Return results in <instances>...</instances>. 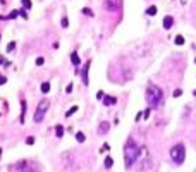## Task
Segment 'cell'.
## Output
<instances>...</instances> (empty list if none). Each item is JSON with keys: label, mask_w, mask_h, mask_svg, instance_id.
Wrapping results in <instances>:
<instances>
[{"label": "cell", "mask_w": 196, "mask_h": 172, "mask_svg": "<svg viewBox=\"0 0 196 172\" xmlns=\"http://www.w3.org/2000/svg\"><path fill=\"white\" fill-rule=\"evenodd\" d=\"M146 102H148L150 109H158L164 103V91L153 83H150L146 86Z\"/></svg>", "instance_id": "cell-1"}, {"label": "cell", "mask_w": 196, "mask_h": 172, "mask_svg": "<svg viewBox=\"0 0 196 172\" xmlns=\"http://www.w3.org/2000/svg\"><path fill=\"white\" fill-rule=\"evenodd\" d=\"M139 157V146L134 140H127L126 146H124V162H126V169H131L133 164L138 160Z\"/></svg>", "instance_id": "cell-2"}, {"label": "cell", "mask_w": 196, "mask_h": 172, "mask_svg": "<svg viewBox=\"0 0 196 172\" xmlns=\"http://www.w3.org/2000/svg\"><path fill=\"white\" fill-rule=\"evenodd\" d=\"M170 159L174 160L176 165H181V164L184 162V159H186V148H184L183 143L172 146V150H170Z\"/></svg>", "instance_id": "cell-3"}, {"label": "cell", "mask_w": 196, "mask_h": 172, "mask_svg": "<svg viewBox=\"0 0 196 172\" xmlns=\"http://www.w3.org/2000/svg\"><path fill=\"white\" fill-rule=\"evenodd\" d=\"M48 107H50V102H48L46 98H43V100L38 103V107H36V112H34V117H33L34 122H41V121H43V117H45Z\"/></svg>", "instance_id": "cell-4"}, {"label": "cell", "mask_w": 196, "mask_h": 172, "mask_svg": "<svg viewBox=\"0 0 196 172\" xmlns=\"http://www.w3.org/2000/svg\"><path fill=\"white\" fill-rule=\"evenodd\" d=\"M17 169L22 171V172H38V167L33 165V164H29V162H21V164H17Z\"/></svg>", "instance_id": "cell-5"}, {"label": "cell", "mask_w": 196, "mask_h": 172, "mask_svg": "<svg viewBox=\"0 0 196 172\" xmlns=\"http://www.w3.org/2000/svg\"><path fill=\"white\" fill-rule=\"evenodd\" d=\"M90 67H91V60H88L86 65L83 67V83L84 84H88V71H90Z\"/></svg>", "instance_id": "cell-6"}, {"label": "cell", "mask_w": 196, "mask_h": 172, "mask_svg": "<svg viewBox=\"0 0 196 172\" xmlns=\"http://www.w3.org/2000/svg\"><path fill=\"white\" fill-rule=\"evenodd\" d=\"M172 26H174V17L172 16H165L164 17V28L165 29H170Z\"/></svg>", "instance_id": "cell-7"}, {"label": "cell", "mask_w": 196, "mask_h": 172, "mask_svg": "<svg viewBox=\"0 0 196 172\" xmlns=\"http://www.w3.org/2000/svg\"><path fill=\"white\" fill-rule=\"evenodd\" d=\"M115 103H117V98H115V96H110V95L103 96V105L110 107V105H115Z\"/></svg>", "instance_id": "cell-8"}, {"label": "cell", "mask_w": 196, "mask_h": 172, "mask_svg": "<svg viewBox=\"0 0 196 172\" xmlns=\"http://www.w3.org/2000/svg\"><path fill=\"white\" fill-rule=\"evenodd\" d=\"M19 121H21V124H24V121H26V102L24 100H21V117H19Z\"/></svg>", "instance_id": "cell-9"}, {"label": "cell", "mask_w": 196, "mask_h": 172, "mask_svg": "<svg viewBox=\"0 0 196 172\" xmlns=\"http://www.w3.org/2000/svg\"><path fill=\"white\" fill-rule=\"evenodd\" d=\"M71 62H72L76 67H79V64H81V59H79L77 52H72V53H71Z\"/></svg>", "instance_id": "cell-10"}, {"label": "cell", "mask_w": 196, "mask_h": 172, "mask_svg": "<svg viewBox=\"0 0 196 172\" xmlns=\"http://www.w3.org/2000/svg\"><path fill=\"white\" fill-rule=\"evenodd\" d=\"M108 127H110V126H108V122H102V124H100V127H98V133H100V134H105V133L108 131Z\"/></svg>", "instance_id": "cell-11"}, {"label": "cell", "mask_w": 196, "mask_h": 172, "mask_svg": "<svg viewBox=\"0 0 196 172\" xmlns=\"http://www.w3.org/2000/svg\"><path fill=\"white\" fill-rule=\"evenodd\" d=\"M103 165H105V169H112V165H114V160H112V157H105V162H103Z\"/></svg>", "instance_id": "cell-12"}, {"label": "cell", "mask_w": 196, "mask_h": 172, "mask_svg": "<svg viewBox=\"0 0 196 172\" xmlns=\"http://www.w3.org/2000/svg\"><path fill=\"white\" fill-rule=\"evenodd\" d=\"M55 134H57V138H62V136H64V126L59 124V126L55 127Z\"/></svg>", "instance_id": "cell-13"}, {"label": "cell", "mask_w": 196, "mask_h": 172, "mask_svg": "<svg viewBox=\"0 0 196 172\" xmlns=\"http://www.w3.org/2000/svg\"><path fill=\"white\" fill-rule=\"evenodd\" d=\"M146 14H148V16H155V14H157V7H155V5H150V7L146 9Z\"/></svg>", "instance_id": "cell-14"}, {"label": "cell", "mask_w": 196, "mask_h": 172, "mask_svg": "<svg viewBox=\"0 0 196 172\" xmlns=\"http://www.w3.org/2000/svg\"><path fill=\"white\" fill-rule=\"evenodd\" d=\"M174 43H176V45H184V36H183V34H177L176 40H174Z\"/></svg>", "instance_id": "cell-15"}, {"label": "cell", "mask_w": 196, "mask_h": 172, "mask_svg": "<svg viewBox=\"0 0 196 172\" xmlns=\"http://www.w3.org/2000/svg\"><path fill=\"white\" fill-rule=\"evenodd\" d=\"M41 93H48L50 91V83H41Z\"/></svg>", "instance_id": "cell-16"}, {"label": "cell", "mask_w": 196, "mask_h": 172, "mask_svg": "<svg viewBox=\"0 0 196 172\" xmlns=\"http://www.w3.org/2000/svg\"><path fill=\"white\" fill-rule=\"evenodd\" d=\"M74 112H77V107H76V105H74V107H71V109L67 110V114H65V117H71V115H72Z\"/></svg>", "instance_id": "cell-17"}, {"label": "cell", "mask_w": 196, "mask_h": 172, "mask_svg": "<svg viewBox=\"0 0 196 172\" xmlns=\"http://www.w3.org/2000/svg\"><path fill=\"white\" fill-rule=\"evenodd\" d=\"M76 140H77L79 143H84V140H86V136H84L83 133H77V134H76Z\"/></svg>", "instance_id": "cell-18"}, {"label": "cell", "mask_w": 196, "mask_h": 172, "mask_svg": "<svg viewBox=\"0 0 196 172\" xmlns=\"http://www.w3.org/2000/svg\"><path fill=\"white\" fill-rule=\"evenodd\" d=\"M83 14H84V16H88V17H91V16H93V10H91V9H88V7H84V9H83Z\"/></svg>", "instance_id": "cell-19"}, {"label": "cell", "mask_w": 196, "mask_h": 172, "mask_svg": "<svg viewBox=\"0 0 196 172\" xmlns=\"http://www.w3.org/2000/svg\"><path fill=\"white\" fill-rule=\"evenodd\" d=\"M22 7L28 10V9H31V0H22Z\"/></svg>", "instance_id": "cell-20"}, {"label": "cell", "mask_w": 196, "mask_h": 172, "mask_svg": "<svg viewBox=\"0 0 196 172\" xmlns=\"http://www.w3.org/2000/svg\"><path fill=\"white\" fill-rule=\"evenodd\" d=\"M60 24H62V28H67V26H69V19H67V17H62Z\"/></svg>", "instance_id": "cell-21"}, {"label": "cell", "mask_w": 196, "mask_h": 172, "mask_svg": "<svg viewBox=\"0 0 196 172\" xmlns=\"http://www.w3.org/2000/svg\"><path fill=\"white\" fill-rule=\"evenodd\" d=\"M19 16V10H12L10 14H9V19H14V17H17Z\"/></svg>", "instance_id": "cell-22"}, {"label": "cell", "mask_w": 196, "mask_h": 172, "mask_svg": "<svg viewBox=\"0 0 196 172\" xmlns=\"http://www.w3.org/2000/svg\"><path fill=\"white\" fill-rule=\"evenodd\" d=\"M19 16H22L24 19H28V10H26V9H21V10H19Z\"/></svg>", "instance_id": "cell-23"}, {"label": "cell", "mask_w": 196, "mask_h": 172, "mask_svg": "<svg viewBox=\"0 0 196 172\" xmlns=\"http://www.w3.org/2000/svg\"><path fill=\"white\" fill-rule=\"evenodd\" d=\"M14 48H15V43H14V41H10V43L7 45V52H12Z\"/></svg>", "instance_id": "cell-24"}, {"label": "cell", "mask_w": 196, "mask_h": 172, "mask_svg": "<svg viewBox=\"0 0 196 172\" xmlns=\"http://www.w3.org/2000/svg\"><path fill=\"white\" fill-rule=\"evenodd\" d=\"M172 95H174V98H177V96H181V95H183V90H179V88H177V90H174V93H172Z\"/></svg>", "instance_id": "cell-25"}, {"label": "cell", "mask_w": 196, "mask_h": 172, "mask_svg": "<svg viewBox=\"0 0 196 172\" xmlns=\"http://www.w3.org/2000/svg\"><path fill=\"white\" fill-rule=\"evenodd\" d=\"M43 62H45V59H43V57H38V59H36V65H41Z\"/></svg>", "instance_id": "cell-26"}, {"label": "cell", "mask_w": 196, "mask_h": 172, "mask_svg": "<svg viewBox=\"0 0 196 172\" xmlns=\"http://www.w3.org/2000/svg\"><path fill=\"white\" fill-rule=\"evenodd\" d=\"M26 143H28V145H33V143H34V138H33V136H28Z\"/></svg>", "instance_id": "cell-27"}, {"label": "cell", "mask_w": 196, "mask_h": 172, "mask_svg": "<svg viewBox=\"0 0 196 172\" xmlns=\"http://www.w3.org/2000/svg\"><path fill=\"white\" fill-rule=\"evenodd\" d=\"M96 98H98V100H103V91H102V90L96 93Z\"/></svg>", "instance_id": "cell-28"}, {"label": "cell", "mask_w": 196, "mask_h": 172, "mask_svg": "<svg viewBox=\"0 0 196 172\" xmlns=\"http://www.w3.org/2000/svg\"><path fill=\"white\" fill-rule=\"evenodd\" d=\"M143 117H145V119H148V117H150V109H146V110L143 112Z\"/></svg>", "instance_id": "cell-29"}, {"label": "cell", "mask_w": 196, "mask_h": 172, "mask_svg": "<svg viewBox=\"0 0 196 172\" xmlns=\"http://www.w3.org/2000/svg\"><path fill=\"white\" fill-rule=\"evenodd\" d=\"M107 150H108V145H107V143H105V145H103V146H102V150H100V152H102V153H105V152H107Z\"/></svg>", "instance_id": "cell-30"}, {"label": "cell", "mask_w": 196, "mask_h": 172, "mask_svg": "<svg viewBox=\"0 0 196 172\" xmlns=\"http://www.w3.org/2000/svg\"><path fill=\"white\" fill-rule=\"evenodd\" d=\"M5 83H7V79H5L3 76H0V86H2V84H5Z\"/></svg>", "instance_id": "cell-31"}, {"label": "cell", "mask_w": 196, "mask_h": 172, "mask_svg": "<svg viewBox=\"0 0 196 172\" xmlns=\"http://www.w3.org/2000/svg\"><path fill=\"white\" fill-rule=\"evenodd\" d=\"M0 64H5V60H3V57L0 55Z\"/></svg>", "instance_id": "cell-32"}, {"label": "cell", "mask_w": 196, "mask_h": 172, "mask_svg": "<svg viewBox=\"0 0 196 172\" xmlns=\"http://www.w3.org/2000/svg\"><path fill=\"white\" fill-rule=\"evenodd\" d=\"M193 95H195V96H196V90H195V91H193Z\"/></svg>", "instance_id": "cell-33"}, {"label": "cell", "mask_w": 196, "mask_h": 172, "mask_svg": "<svg viewBox=\"0 0 196 172\" xmlns=\"http://www.w3.org/2000/svg\"><path fill=\"white\" fill-rule=\"evenodd\" d=\"M0 155H2V150H0Z\"/></svg>", "instance_id": "cell-34"}, {"label": "cell", "mask_w": 196, "mask_h": 172, "mask_svg": "<svg viewBox=\"0 0 196 172\" xmlns=\"http://www.w3.org/2000/svg\"><path fill=\"white\" fill-rule=\"evenodd\" d=\"M195 64H196V59H195Z\"/></svg>", "instance_id": "cell-35"}]
</instances>
